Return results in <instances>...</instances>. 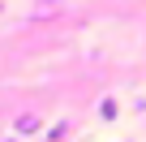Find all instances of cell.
Listing matches in <instances>:
<instances>
[{"label":"cell","mask_w":146,"mask_h":142,"mask_svg":"<svg viewBox=\"0 0 146 142\" xmlns=\"http://www.w3.org/2000/svg\"><path fill=\"white\" fill-rule=\"evenodd\" d=\"M43 129V121L35 116V112H26V116H17V133H39Z\"/></svg>","instance_id":"6da1fadb"},{"label":"cell","mask_w":146,"mask_h":142,"mask_svg":"<svg viewBox=\"0 0 146 142\" xmlns=\"http://www.w3.org/2000/svg\"><path fill=\"white\" fill-rule=\"evenodd\" d=\"M99 116H103V121H112V116H116V103H112V99H103V103H99Z\"/></svg>","instance_id":"7a4b0ae2"},{"label":"cell","mask_w":146,"mask_h":142,"mask_svg":"<svg viewBox=\"0 0 146 142\" xmlns=\"http://www.w3.org/2000/svg\"><path fill=\"white\" fill-rule=\"evenodd\" d=\"M64 133H69V125H64V121H60V125H52V129H47V138H52V142H56V138H64Z\"/></svg>","instance_id":"3957f363"},{"label":"cell","mask_w":146,"mask_h":142,"mask_svg":"<svg viewBox=\"0 0 146 142\" xmlns=\"http://www.w3.org/2000/svg\"><path fill=\"white\" fill-rule=\"evenodd\" d=\"M43 5H56V0H43Z\"/></svg>","instance_id":"277c9868"}]
</instances>
